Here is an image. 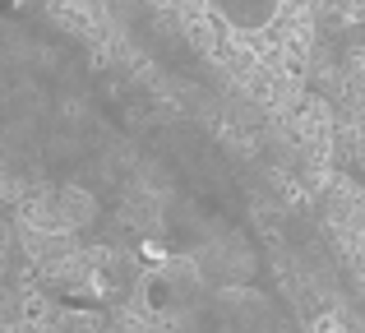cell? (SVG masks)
I'll list each match as a JSON object with an SVG mask.
<instances>
[{"mask_svg": "<svg viewBox=\"0 0 365 333\" xmlns=\"http://www.w3.org/2000/svg\"><path fill=\"white\" fill-rule=\"evenodd\" d=\"M217 9L241 28H259L268 14H273V0H217Z\"/></svg>", "mask_w": 365, "mask_h": 333, "instance_id": "1", "label": "cell"}]
</instances>
